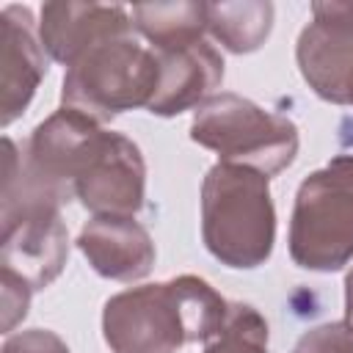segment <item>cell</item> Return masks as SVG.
Instances as JSON below:
<instances>
[{
	"label": "cell",
	"instance_id": "obj_3",
	"mask_svg": "<svg viewBox=\"0 0 353 353\" xmlns=\"http://www.w3.org/2000/svg\"><path fill=\"white\" fill-rule=\"evenodd\" d=\"M193 138L215 146V149H226V157H254L256 163H262V146L265 152L276 160V165L281 168L284 163L292 160L295 152V127L284 119L276 116H265L259 108H254L251 102H240L237 97H221L212 99L201 108V113H196L193 121ZM265 168L268 157H265Z\"/></svg>",
	"mask_w": 353,
	"mask_h": 353
},
{
	"label": "cell",
	"instance_id": "obj_2",
	"mask_svg": "<svg viewBox=\"0 0 353 353\" xmlns=\"http://www.w3.org/2000/svg\"><path fill=\"white\" fill-rule=\"evenodd\" d=\"M232 174H234L237 201H232L223 165L210 171V179L204 185V237L218 259L234 268H254L270 254L273 210L270 204H265L240 215V204L245 201V193L251 190L256 174H245V171H232Z\"/></svg>",
	"mask_w": 353,
	"mask_h": 353
},
{
	"label": "cell",
	"instance_id": "obj_1",
	"mask_svg": "<svg viewBox=\"0 0 353 353\" xmlns=\"http://www.w3.org/2000/svg\"><path fill=\"white\" fill-rule=\"evenodd\" d=\"M345 174L336 165L314 174L298 193V210L292 223V256L312 268L314 256L328 234L323 270L339 268L353 254V160H345Z\"/></svg>",
	"mask_w": 353,
	"mask_h": 353
}]
</instances>
